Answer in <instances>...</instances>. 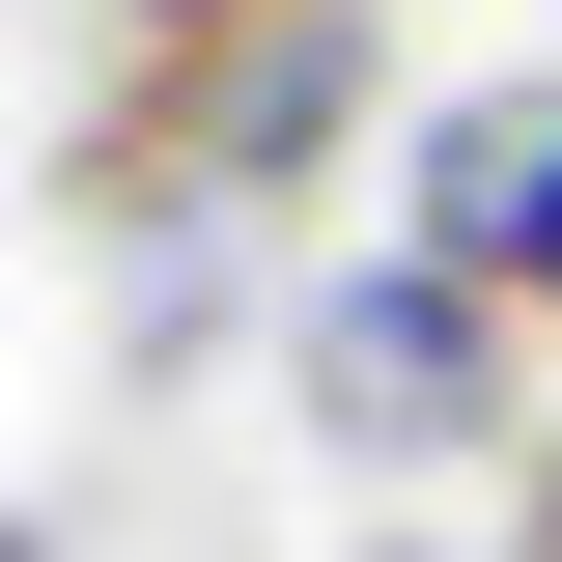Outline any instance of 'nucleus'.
Returning <instances> with one entry per match:
<instances>
[{
    "instance_id": "nucleus-7",
    "label": "nucleus",
    "mask_w": 562,
    "mask_h": 562,
    "mask_svg": "<svg viewBox=\"0 0 562 562\" xmlns=\"http://www.w3.org/2000/svg\"><path fill=\"white\" fill-rule=\"evenodd\" d=\"M0 562H57V535H29V506H0Z\"/></svg>"
},
{
    "instance_id": "nucleus-4",
    "label": "nucleus",
    "mask_w": 562,
    "mask_h": 562,
    "mask_svg": "<svg viewBox=\"0 0 562 562\" xmlns=\"http://www.w3.org/2000/svg\"><path fill=\"white\" fill-rule=\"evenodd\" d=\"M113 29H140V57H198V29H281V0H113Z\"/></svg>"
},
{
    "instance_id": "nucleus-5",
    "label": "nucleus",
    "mask_w": 562,
    "mask_h": 562,
    "mask_svg": "<svg viewBox=\"0 0 562 562\" xmlns=\"http://www.w3.org/2000/svg\"><path fill=\"white\" fill-rule=\"evenodd\" d=\"M506 562H562V422H535V506H506Z\"/></svg>"
},
{
    "instance_id": "nucleus-8",
    "label": "nucleus",
    "mask_w": 562,
    "mask_h": 562,
    "mask_svg": "<svg viewBox=\"0 0 562 562\" xmlns=\"http://www.w3.org/2000/svg\"><path fill=\"white\" fill-rule=\"evenodd\" d=\"M366 562H450V535H366Z\"/></svg>"
},
{
    "instance_id": "nucleus-3",
    "label": "nucleus",
    "mask_w": 562,
    "mask_h": 562,
    "mask_svg": "<svg viewBox=\"0 0 562 562\" xmlns=\"http://www.w3.org/2000/svg\"><path fill=\"white\" fill-rule=\"evenodd\" d=\"M535 225H562V85H450V113H394V254H450V281L535 310Z\"/></svg>"
},
{
    "instance_id": "nucleus-6",
    "label": "nucleus",
    "mask_w": 562,
    "mask_h": 562,
    "mask_svg": "<svg viewBox=\"0 0 562 562\" xmlns=\"http://www.w3.org/2000/svg\"><path fill=\"white\" fill-rule=\"evenodd\" d=\"M535 338H562V225H535Z\"/></svg>"
},
{
    "instance_id": "nucleus-2",
    "label": "nucleus",
    "mask_w": 562,
    "mask_h": 562,
    "mask_svg": "<svg viewBox=\"0 0 562 562\" xmlns=\"http://www.w3.org/2000/svg\"><path fill=\"white\" fill-rule=\"evenodd\" d=\"M366 113H394V29H366V0H281V29H198V57H140V113L85 140V198H140V281H198V225L310 198Z\"/></svg>"
},
{
    "instance_id": "nucleus-1",
    "label": "nucleus",
    "mask_w": 562,
    "mask_h": 562,
    "mask_svg": "<svg viewBox=\"0 0 562 562\" xmlns=\"http://www.w3.org/2000/svg\"><path fill=\"white\" fill-rule=\"evenodd\" d=\"M281 394H310V450L338 479H479V450H535L562 422V338L506 310V281H450V254H310L281 281Z\"/></svg>"
}]
</instances>
